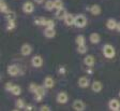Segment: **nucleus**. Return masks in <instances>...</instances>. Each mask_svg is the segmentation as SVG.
Listing matches in <instances>:
<instances>
[{
  "mask_svg": "<svg viewBox=\"0 0 120 111\" xmlns=\"http://www.w3.org/2000/svg\"><path fill=\"white\" fill-rule=\"evenodd\" d=\"M103 54H104L105 57L112 58L115 56V49H114V46L110 45V44H105L103 46Z\"/></svg>",
  "mask_w": 120,
  "mask_h": 111,
  "instance_id": "1",
  "label": "nucleus"
},
{
  "mask_svg": "<svg viewBox=\"0 0 120 111\" xmlns=\"http://www.w3.org/2000/svg\"><path fill=\"white\" fill-rule=\"evenodd\" d=\"M74 25L76 26V27H78V28L85 27V26L87 25V18H86L84 15H82V14H79V15H77V16H75V23H74Z\"/></svg>",
  "mask_w": 120,
  "mask_h": 111,
  "instance_id": "2",
  "label": "nucleus"
},
{
  "mask_svg": "<svg viewBox=\"0 0 120 111\" xmlns=\"http://www.w3.org/2000/svg\"><path fill=\"white\" fill-rule=\"evenodd\" d=\"M33 10H34V5L31 1H27L22 5V11L25 13H32Z\"/></svg>",
  "mask_w": 120,
  "mask_h": 111,
  "instance_id": "3",
  "label": "nucleus"
},
{
  "mask_svg": "<svg viewBox=\"0 0 120 111\" xmlns=\"http://www.w3.org/2000/svg\"><path fill=\"white\" fill-rule=\"evenodd\" d=\"M73 109L76 111H82V110H85V103H82V100H79V99H77V100H75L74 103H73L72 105Z\"/></svg>",
  "mask_w": 120,
  "mask_h": 111,
  "instance_id": "4",
  "label": "nucleus"
},
{
  "mask_svg": "<svg viewBox=\"0 0 120 111\" xmlns=\"http://www.w3.org/2000/svg\"><path fill=\"white\" fill-rule=\"evenodd\" d=\"M8 72L12 77L17 76L18 73H19V68H18V66H16V65H10L9 68H8Z\"/></svg>",
  "mask_w": 120,
  "mask_h": 111,
  "instance_id": "5",
  "label": "nucleus"
},
{
  "mask_svg": "<svg viewBox=\"0 0 120 111\" xmlns=\"http://www.w3.org/2000/svg\"><path fill=\"white\" fill-rule=\"evenodd\" d=\"M31 63H32V65L34 66V67L39 68V67H41V66H42L43 59H42V57H41L40 55H35V56H33V57H32Z\"/></svg>",
  "mask_w": 120,
  "mask_h": 111,
  "instance_id": "6",
  "label": "nucleus"
},
{
  "mask_svg": "<svg viewBox=\"0 0 120 111\" xmlns=\"http://www.w3.org/2000/svg\"><path fill=\"white\" fill-rule=\"evenodd\" d=\"M34 95H35V98H37L38 101H40L41 99L44 97L45 95V91H44V88L42 87V86H38L37 88V91L34 92Z\"/></svg>",
  "mask_w": 120,
  "mask_h": 111,
  "instance_id": "7",
  "label": "nucleus"
},
{
  "mask_svg": "<svg viewBox=\"0 0 120 111\" xmlns=\"http://www.w3.org/2000/svg\"><path fill=\"white\" fill-rule=\"evenodd\" d=\"M108 106H109V109L112 111H118L120 110V103L117 100V99H112L108 103Z\"/></svg>",
  "mask_w": 120,
  "mask_h": 111,
  "instance_id": "8",
  "label": "nucleus"
},
{
  "mask_svg": "<svg viewBox=\"0 0 120 111\" xmlns=\"http://www.w3.org/2000/svg\"><path fill=\"white\" fill-rule=\"evenodd\" d=\"M20 52H22V54L24 56H28L32 52V48H31L29 44H22V49H20Z\"/></svg>",
  "mask_w": 120,
  "mask_h": 111,
  "instance_id": "9",
  "label": "nucleus"
},
{
  "mask_svg": "<svg viewBox=\"0 0 120 111\" xmlns=\"http://www.w3.org/2000/svg\"><path fill=\"white\" fill-rule=\"evenodd\" d=\"M57 101L59 103H65L68 101V94L65 92H61L57 95Z\"/></svg>",
  "mask_w": 120,
  "mask_h": 111,
  "instance_id": "10",
  "label": "nucleus"
},
{
  "mask_svg": "<svg viewBox=\"0 0 120 111\" xmlns=\"http://www.w3.org/2000/svg\"><path fill=\"white\" fill-rule=\"evenodd\" d=\"M94 62H95L94 56H92V55H87L85 58H84V63H85V65L88 66V67H92Z\"/></svg>",
  "mask_w": 120,
  "mask_h": 111,
  "instance_id": "11",
  "label": "nucleus"
},
{
  "mask_svg": "<svg viewBox=\"0 0 120 111\" xmlns=\"http://www.w3.org/2000/svg\"><path fill=\"white\" fill-rule=\"evenodd\" d=\"M78 85L82 88L88 87V86H89V80H88V78H86V77H80V78L78 79Z\"/></svg>",
  "mask_w": 120,
  "mask_h": 111,
  "instance_id": "12",
  "label": "nucleus"
},
{
  "mask_svg": "<svg viewBox=\"0 0 120 111\" xmlns=\"http://www.w3.org/2000/svg\"><path fill=\"white\" fill-rule=\"evenodd\" d=\"M67 15H68L67 10H65V9H63V8L58 9L57 13H56V17L59 18V20H64L65 16H67Z\"/></svg>",
  "mask_w": 120,
  "mask_h": 111,
  "instance_id": "13",
  "label": "nucleus"
},
{
  "mask_svg": "<svg viewBox=\"0 0 120 111\" xmlns=\"http://www.w3.org/2000/svg\"><path fill=\"white\" fill-rule=\"evenodd\" d=\"M91 87H92V91L93 92H95V93H99V92H101L103 85H102V83H101L100 81H94V82L92 83V85H91Z\"/></svg>",
  "mask_w": 120,
  "mask_h": 111,
  "instance_id": "14",
  "label": "nucleus"
},
{
  "mask_svg": "<svg viewBox=\"0 0 120 111\" xmlns=\"http://www.w3.org/2000/svg\"><path fill=\"white\" fill-rule=\"evenodd\" d=\"M64 23H65V25H67V26H72V25H74V23H75V17L72 15V14H68V15L65 16V18H64Z\"/></svg>",
  "mask_w": 120,
  "mask_h": 111,
  "instance_id": "15",
  "label": "nucleus"
},
{
  "mask_svg": "<svg viewBox=\"0 0 120 111\" xmlns=\"http://www.w3.org/2000/svg\"><path fill=\"white\" fill-rule=\"evenodd\" d=\"M117 22H116L114 18H109V20H107V23H106V27L108 28V29H110V30H112V29H116L117 28Z\"/></svg>",
  "mask_w": 120,
  "mask_h": 111,
  "instance_id": "16",
  "label": "nucleus"
},
{
  "mask_svg": "<svg viewBox=\"0 0 120 111\" xmlns=\"http://www.w3.org/2000/svg\"><path fill=\"white\" fill-rule=\"evenodd\" d=\"M55 85V82H54V79L50 78V77H47V78H45L44 80V86L47 88H52L54 87Z\"/></svg>",
  "mask_w": 120,
  "mask_h": 111,
  "instance_id": "17",
  "label": "nucleus"
},
{
  "mask_svg": "<svg viewBox=\"0 0 120 111\" xmlns=\"http://www.w3.org/2000/svg\"><path fill=\"white\" fill-rule=\"evenodd\" d=\"M44 35H45L46 38H54L55 35H56V31H55L54 28H48L47 27L46 29H45V31H44Z\"/></svg>",
  "mask_w": 120,
  "mask_h": 111,
  "instance_id": "18",
  "label": "nucleus"
},
{
  "mask_svg": "<svg viewBox=\"0 0 120 111\" xmlns=\"http://www.w3.org/2000/svg\"><path fill=\"white\" fill-rule=\"evenodd\" d=\"M101 40L100 38V35L97 33H93L90 35V41H91V43H94V44H97V43H99Z\"/></svg>",
  "mask_w": 120,
  "mask_h": 111,
  "instance_id": "19",
  "label": "nucleus"
},
{
  "mask_svg": "<svg viewBox=\"0 0 120 111\" xmlns=\"http://www.w3.org/2000/svg\"><path fill=\"white\" fill-rule=\"evenodd\" d=\"M90 11H91V13H92L93 15H99L101 13V8L100 5L98 4H93L91 8H90Z\"/></svg>",
  "mask_w": 120,
  "mask_h": 111,
  "instance_id": "20",
  "label": "nucleus"
},
{
  "mask_svg": "<svg viewBox=\"0 0 120 111\" xmlns=\"http://www.w3.org/2000/svg\"><path fill=\"white\" fill-rule=\"evenodd\" d=\"M10 92L13 94V95L17 96V95H19V94L22 93V88H20V86H18V85H13L12 90H11Z\"/></svg>",
  "mask_w": 120,
  "mask_h": 111,
  "instance_id": "21",
  "label": "nucleus"
},
{
  "mask_svg": "<svg viewBox=\"0 0 120 111\" xmlns=\"http://www.w3.org/2000/svg\"><path fill=\"white\" fill-rule=\"evenodd\" d=\"M45 9L48 11H52V9H55V3H54V1H52V0L46 1V3H45Z\"/></svg>",
  "mask_w": 120,
  "mask_h": 111,
  "instance_id": "22",
  "label": "nucleus"
},
{
  "mask_svg": "<svg viewBox=\"0 0 120 111\" xmlns=\"http://www.w3.org/2000/svg\"><path fill=\"white\" fill-rule=\"evenodd\" d=\"M76 44L77 45H82V44H85V37L82 35H79L76 37Z\"/></svg>",
  "mask_w": 120,
  "mask_h": 111,
  "instance_id": "23",
  "label": "nucleus"
},
{
  "mask_svg": "<svg viewBox=\"0 0 120 111\" xmlns=\"http://www.w3.org/2000/svg\"><path fill=\"white\" fill-rule=\"evenodd\" d=\"M87 46H86V44H82V45H77V52L79 54H85L86 52H87Z\"/></svg>",
  "mask_w": 120,
  "mask_h": 111,
  "instance_id": "24",
  "label": "nucleus"
},
{
  "mask_svg": "<svg viewBox=\"0 0 120 111\" xmlns=\"http://www.w3.org/2000/svg\"><path fill=\"white\" fill-rule=\"evenodd\" d=\"M0 10L3 13L8 12V7H7V3L4 2V0H0Z\"/></svg>",
  "mask_w": 120,
  "mask_h": 111,
  "instance_id": "25",
  "label": "nucleus"
},
{
  "mask_svg": "<svg viewBox=\"0 0 120 111\" xmlns=\"http://www.w3.org/2000/svg\"><path fill=\"white\" fill-rule=\"evenodd\" d=\"M15 17H16V15H15L14 12H11V11H8V12H7V18H8V21H14Z\"/></svg>",
  "mask_w": 120,
  "mask_h": 111,
  "instance_id": "26",
  "label": "nucleus"
},
{
  "mask_svg": "<svg viewBox=\"0 0 120 111\" xmlns=\"http://www.w3.org/2000/svg\"><path fill=\"white\" fill-rule=\"evenodd\" d=\"M46 23H47V20H45V18H43V17L35 20V24H37V25H46Z\"/></svg>",
  "mask_w": 120,
  "mask_h": 111,
  "instance_id": "27",
  "label": "nucleus"
},
{
  "mask_svg": "<svg viewBox=\"0 0 120 111\" xmlns=\"http://www.w3.org/2000/svg\"><path fill=\"white\" fill-rule=\"evenodd\" d=\"M25 103H24V100L22 99H18L17 101H16V108L17 109H22L25 108Z\"/></svg>",
  "mask_w": 120,
  "mask_h": 111,
  "instance_id": "28",
  "label": "nucleus"
},
{
  "mask_svg": "<svg viewBox=\"0 0 120 111\" xmlns=\"http://www.w3.org/2000/svg\"><path fill=\"white\" fill-rule=\"evenodd\" d=\"M54 3H55V8L57 9H61L63 8L62 5H63V2H62V0H54Z\"/></svg>",
  "mask_w": 120,
  "mask_h": 111,
  "instance_id": "29",
  "label": "nucleus"
},
{
  "mask_svg": "<svg viewBox=\"0 0 120 111\" xmlns=\"http://www.w3.org/2000/svg\"><path fill=\"white\" fill-rule=\"evenodd\" d=\"M7 28H8V30H12V29H14L15 28V22L14 21H9V22H8V25H7Z\"/></svg>",
  "mask_w": 120,
  "mask_h": 111,
  "instance_id": "30",
  "label": "nucleus"
},
{
  "mask_svg": "<svg viewBox=\"0 0 120 111\" xmlns=\"http://www.w3.org/2000/svg\"><path fill=\"white\" fill-rule=\"evenodd\" d=\"M46 26H47L48 28H54L55 27V22L52 20H48L47 23H46Z\"/></svg>",
  "mask_w": 120,
  "mask_h": 111,
  "instance_id": "31",
  "label": "nucleus"
},
{
  "mask_svg": "<svg viewBox=\"0 0 120 111\" xmlns=\"http://www.w3.org/2000/svg\"><path fill=\"white\" fill-rule=\"evenodd\" d=\"M37 88H38V85H37V84H34V83H31V84H30V86H29L30 92L34 93V92L37 91Z\"/></svg>",
  "mask_w": 120,
  "mask_h": 111,
  "instance_id": "32",
  "label": "nucleus"
},
{
  "mask_svg": "<svg viewBox=\"0 0 120 111\" xmlns=\"http://www.w3.org/2000/svg\"><path fill=\"white\" fill-rule=\"evenodd\" d=\"M12 87H13V84L11 83V82H8V83L5 84V90H7V91H11Z\"/></svg>",
  "mask_w": 120,
  "mask_h": 111,
  "instance_id": "33",
  "label": "nucleus"
},
{
  "mask_svg": "<svg viewBox=\"0 0 120 111\" xmlns=\"http://www.w3.org/2000/svg\"><path fill=\"white\" fill-rule=\"evenodd\" d=\"M40 110H41V111H49L50 108H49L48 106H42V107L40 108Z\"/></svg>",
  "mask_w": 120,
  "mask_h": 111,
  "instance_id": "34",
  "label": "nucleus"
},
{
  "mask_svg": "<svg viewBox=\"0 0 120 111\" xmlns=\"http://www.w3.org/2000/svg\"><path fill=\"white\" fill-rule=\"evenodd\" d=\"M26 108V110H28V111H30V110H32V107L30 106V105H28V106H26L25 107Z\"/></svg>",
  "mask_w": 120,
  "mask_h": 111,
  "instance_id": "35",
  "label": "nucleus"
},
{
  "mask_svg": "<svg viewBox=\"0 0 120 111\" xmlns=\"http://www.w3.org/2000/svg\"><path fill=\"white\" fill-rule=\"evenodd\" d=\"M116 29H117V30L120 33V23H118V24H117V28H116Z\"/></svg>",
  "mask_w": 120,
  "mask_h": 111,
  "instance_id": "36",
  "label": "nucleus"
},
{
  "mask_svg": "<svg viewBox=\"0 0 120 111\" xmlns=\"http://www.w3.org/2000/svg\"><path fill=\"white\" fill-rule=\"evenodd\" d=\"M34 1H35V2H38V3H42L44 0H34Z\"/></svg>",
  "mask_w": 120,
  "mask_h": 111,
  "instance_id": "37",
  "label": "nucleus"
},
{
  "mask_svg": "<svg viewBox=\"0 0 120 111\" xmlns=\"http://www.w3.org/2000/svg\"><path fill=\"white\" fill-rule=\"evenodd\" d=\"M119 95H120V92H119Z\"/></svg>",
  "mask_w": 120,
  "mask_h": 111,
  "instance_id": "38",
  "label": "nucleus"
}]
</instances>
